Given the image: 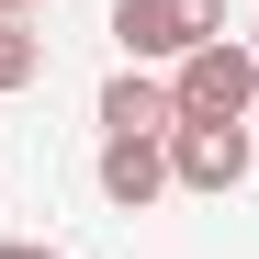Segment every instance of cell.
<instances>
[{"mask_svg": "<svg viewBox=\"0 0 259 259\" xmlns=\"http://www.w3.org/2000/svg\"><path fill=\"white\" fill-rule=\"evenodd\" d=\"M169 79H147V68H113L102 79V136H169Z\"/></svg>", "mask_w": 259, "mask_h": 259, "instance_id": "5b68a950", "label": "cell"}, {"mask_svg": "<svg viewBox=\"0 0 259 259\" xmlns=\"http://www.w3.org/2000/svg\"><path fill=\"white\" fill-rule=\"evenodd\" d=\"M248 136H259V102H248Z\"/></svg>", "mask_w": 259, "mask_h": 259, "instance_id": "30bf717a", "label": "cell"}, {"mask_svg": "<svg viewBox=\"0 0 259 259\" xmlns=\"http://www.w3.org/2000/svg\"><path fill=\"white\" fill-rule=\"evenodd\" d=\"M214 34H226V0H113V46H124V68H136V57L181 68L192 46H214Z\"/></svg>", "mask_w": 259, "mask_h": 259, "instance_id": "7a4b0ae2", "label": "cell"}, {"mask_svg": "<svg viewBox=\"0 0 259 259\" xmlns=\"http://www.w3.org/2000/svg\"><path fill=\"white\" fill-rule=\"evenodd\" d=\"M0 12H34V0H0Z\"/></svg>", "mask_w": 259, "mask_h": 259, "instance_id": "ba28073f", "label": "cell"}, {"mask_svg": "<svg viewBox=\"0 0 259 259\" xmlns=\"http://www.w3.org/2000/svg\"><path fill=\"white\" fill-rule=\"evenodd\" d=\"M248 102H259L248 34H214V46H192L181 68H169V113H181V124H248Z\"/></svg>", "mask_w": 259, "mask_h": 259, "instance_id": "6da1fadb", "label": "cell"}, {"mask_svg": "<svg viewBox=\"0 0 259 259\" xmlns=\"http://www.w3.org/2000/svg\"><path fill=\"white\" fill-rule=\"evenodd\" d=\"M34 79H46V34H34L23 12H0V102L34 91Z\"/></svg>", "mask_w": 259, "mask_h": 259, "instance_id": "8992f818", "label": "cell"}, {"mask_svg": "<svg viewBox=\"0 0 259 259\" xmlns=\"http://www.w3.org/2000/svg\"><path fill=\"white\" fill-rule=\"evenodd\" d=\"M158 192H169V136H102V203L147 214Z\"/></svg>", "mask_w": 259, "mask_h": 259, "instance_id": "277c9868", "label": "cell"}, {"mask_svg": "<svg viewBox=\"0 0 259 259\" xmlns=\"http://www.w3.org/2000/svg\"><path fill=\"white\" fill-rule=\"evenodd\" d=\"M259 136L248 124H169V192H237Z\"/></svg>", "mask_w": 259, "mask_h": 259, "instance_id": "3957f363", "label": "cell"}, {"mask_svg": "<svg viewBox=\"0 0 259 259\" xmlns=\"http://www.w3.org/2000/svg\"><path fill=\"white\" fill-rule=\"evenodd\" d=\"M0 259H57V248H34V237H0Z\"/></svg>", "mask_w": 259, "mask_h": 259, "instance_id": "52a82bcc", "label": "cell"}, {"mask_svg": "<svg viewBox=\"0 0 259 259\" xmlns=\"http://www.w3.org/2000/svg\"><path fill=\"white\" fill-rule=\"evenodd\" d=\"M248 57H259V23H248Z\"/></svg>", "mask_w": 259, "mask_h": 259, "instance_id": "9c48e42d", "label": "cell"}]
</instances>
